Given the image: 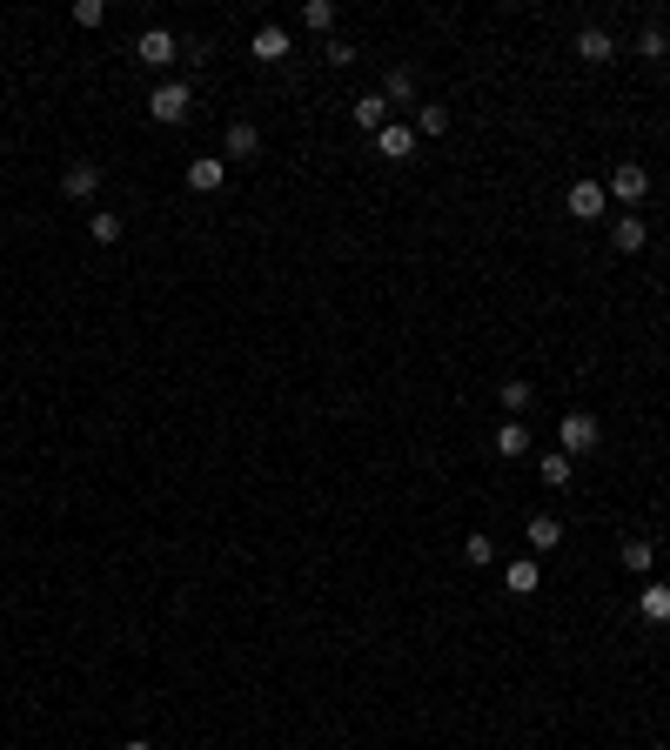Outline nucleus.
<instances>
[{
  "mask_svg": "<svg viewBox=\"0 0 670 750\" xmlns=\"http://www.w3.org/2000/svg\"><path fill=\"white\" fill-rule=\"evenodd\" d=\"M134 61H148V67H175V34H168V27H148V34L134 41Z\"/></svg>",
  "mask_w": 670,
  "mask_h": 750,
  "instance_id": "obj_6",
  "label": "nucleus"
},
{
  "mask_svg": "<svg viewBox=\"0 0 670 750\" xmlns=\"http://www.w3.org/2000/svg\"><path fill=\"white\" fill-rule=\"evenodd\" d=\"M108 21V7L101 0H74V27H101Z\"/></svg>",
  "mask_w": 670,
  "mask_h": 750,
  "instance_id": "obj_26",
  "label": "nucleus"
},
{
  "mask_svg": "<svg viewBox=\"0 0 670 750\" xmlns=\"http://www.w3.org/2000/svg\"><path fill=\"white\" fill-rule=\"evenodd\" d=\"M222 181H228V161H215V155L188 161V188H195V195H215V188H222Z\"/></svg>",
  "mask_w": 670,
  "mask_h": 750,
  "instance_id": "obj_11",
  "label": "nucleus"
},
{
  "mask_svg": "<svg viewBox=\"0 0 670 750\" xmlns=\"http://www.w3.org/2000/svg\"><path fill=\"white\" fill-rule=\"evenodd\" d=\"M503 409H510V416H523V409H530V382H523V375H510V382H503Z\"/></svg>",
  "mask_w": 670,
  "mask_h": 750,
  "instance_id": "obj_22",
  "label": "nucleus"
},
{
  "mask_svg": "<svg viewBox=\"0 0 670 750\" xmlns=\"http://www.w3.org/2000/svg\"><path fill=\"white\" fill-rule=\"evenodd\" d=\"M523 543H530V556H550L563 543V523L557 516H530V530H523Z\"/></svg>",
  "mask_w": 670,
  "mask_h": 750,
  "instance_id": "obj_12",
  "label": "nucleus"
},
{
  "mask_svg": "<svg viewBox=\"0 0 670 750\" xmlns=\"http://www.w3.org/2000/svg\"><path fill=\"white\" fill-rule=\"evenodd\" d=\"M248 54H255V61H289V27H255V41H248Z\"/></svg>",
  "mask_w": 670,
  "mask_h": 750,
  "instance_id": "obj_9",
  "label": "nucleus"
},
{
  "mask_svg": "<svg viewBox=\"0 0 670 750\" xmlns=\"http://www.w3.org/2000/svg\"><path fill=\"white\" fill-rule=\"evenodd\" d=\"M503 590H510V596H536V590H543V570H536V556H516L510 570H503Z\"/></svg>",
  "mask_w": 670,
  "mask_h": 750,
  "instance_id": "obj_10",
  "label": "nucleus"
},
{
  "mask_svg": "<svg viewBox=\"0 0 670 750\" xmlns=\"http://www.w3.org/2000/svg\"><path fill=\"white\" fill-rule=\"evenodd\" d=\"M637 610H644V623H670V590L664 583H650V590L637 596Z\"/></svg>",
  "mask_w": 670,
  "mask_h": 750,
  "instance_id": "obj_17",
  "label": "nucleus"
},
{
  "mask_svg": "<svg viewBox=\"0 0 670 750\" xmlns=\"http://www.w3.org/2000/svg\"><path fill=\"white\" fill-rule=\"evenodd\" d=\"M496 456H503V463H516V456H530V429H523V422H503V429H496Z\"/></svg>",
  "mask_w": 670,
  "mask_h": 750,
  "instance_id": "obj_14",
  "label": "nucleus"
},
{
  "mask_svg": "<svg viewBox=\"0 0 670 750\" xmlns=\"http://www.w3.org/2000/svg\"><path fill=\"white\" fill-rule=\"evenodd\" d=\"M463 556L476 563V570H490V563H496V543H490L483 530H469V536H463Z\"/></svg>",
  "mask_w": 670,
  "mask_h": 750,
  "instance_id": "obj_20",
  "label": "nucleus"
},
{
  "mask_svg": "<svg viewBox=\"0 0 670 750\" xmlns=\"http://www.w3.org/2000/svg\"><path fill=\"white\" fill-rule=\"evenodd\" d=\"M302 21H309L315 34H335V7H329V0H309V7H302Z\"/></svg>",
  "mask_w": 670,
  "mask_h": 750,
  "instance_id": "obj_23",
  "label": "nucleus"
},
{
  "mask_svg": "<svg viewBox=\"0 0 670 750\" xmlns=\"http://www.w3.org/2000/svg\"><path fill=\"white\" fill-rule=\"evenodd\" d=\"M188 108H195V94L181 88V81H161V88L148 94V114H155L161 128H181V121H188Z\"/></svg>",
  "mask_w": 670,
  "mask_h": 750,
  "instance_id": "obj_2",
  "label": "nucleus"
},
{
  "mask_svg": "<svg viewBox=\"0 0 670 750\" xmlns=\"http://www.w3.org/2000/svg\"><path fill=\"white\" fill-rule=\"evenodd\" d=\"M536 469H543V483L550 489H570V456H563V449H543V463Z\"/></svg>",
  "mask_w": 670,
  "mask_h": 750,
  "instance_id": "obj_18",
  "label": "nucleus"
},
{
  "mask_svg": "<svg viewBox=\"0 0 670 750\" xmlns=\"http://www.w3.org/2000/svg\"><path fill=\"white\" fill-rule=\"evenodd\" d=\"M637 54H644V61H664V54H670V41L657 34V27H644V34H637Z\"/></svg>",
  "mask_w": 670,
  "mask_h": 750,
  "instance_id": "obj_25",
  "label": "nucleus"
},
{
  "mask_svg": "<svg viewBox=\"0 0 670 750\" xmlns=\"http://www.w3.org/2000/svg\"><path fill=\"white\" fill-rule=\"evenodd\" d=\"M650 563H657V543H650V536H630L624 543V570H650Z\"/></svg>",
  "mask_w": 670,
  "mask_h": 750,
  "instance_id": "obj_21",
  "label": "nucleus"
},
{
  "mask_svg": "<svg viewBox=\"0 0 670 750\" xmlns=\"http://www.w3.org/2000/svg\"><path fill=\"white\" fill-rule=\"evenodd\" d=\"M94 188H101V168H94V161H67L61 168V195L67 201H94Z\"/></svg>",
  "mask_w": 670,
  "mask_h": 750,
  "instance_id": "obj_4",
  "label": "nucleus"
},
{
  "mask_svg": "<svg viewBox=\"0 0 670 750\" xmlns=\"http://www.w3.org/2000/svg\"><path fill=\"white\" fill-rule=\"evenodd\" d=\"M577 54H583L590 67H610V61H617V41H610V27H583V34H577Z\"/></svg>",
  "mask_w": 670,
  "mask_h": 750,
  "instance_id": "obj_7",
  "label": "nucleus"
},
{
  "mask_svg": "<svg viewBox=\"0 0 670 750\" xmlns=\"http://www.w3.org/2000/svg\"><path fill=\"white\" fill-rule=\"evenodd\" d=\"M563 208H570L577 221H603V181H570Z\"/></svg>",
  "mask_w": 670,
  "mask_h": 750,
  "instance_id": "obj_5",
  "label": "nucleus"
},
{
  "mask_svg": "<svg viewBox=\"0 0 670 750\" xmlns=\"http://www.w3.org/2000/svg\"><path fill=\"white\" fill-rule=\"evenodd\" d=\"M610 242L624 248V255H637V248L650 242V221H644V215H617V228H610Z\"/></svg>",
  "mask_w": 670,
  "mask_h": 750,
  "instance_id": "obj_13",
  "label": "nucleus"
},
{
  "mask_svg": "<svg viewBox=\"0 0 670 750\" xmlns=\"http://www.w3.org/2000/svg\"><path fill=\"white\" fill-rule=\"evenodd\" d=\"M88 235H94L101 248H114V242H121V215H94V221H88Z\"/></svg>",
  "mask_w": 670,
  "mask_h": 750,
  "instance_id": "obj_24",
  "label": "nucleus"
},
{
  "mask_svg": "<svg viewBox=\"0 0 670 750\" xmlns=\"http://www.w3.org/2000/svg\"><path fill=\"white\" fill-rule=\"evenodd\" d=\"M610 195L617 201H644L650 195V168L644 161H617V168H610Z\"/></svg>",
  "mask_w": 670,
  "mask_h": 750,
  "instance_id": "obj_3",
  "label": "nucleus"
},
{
  "mask_svg": "<svg viewBox=\"0 0 670 750\" xmlns=\"http://www.w3.org/2000/svg\"><path fill=\"white\" fill-rule=\"evenodd\" d=\"M382 101H416V74H409V67H389V81H382Z\"/></svg>",
  "mask_w": 670,
  "mask_h": 750,
  "instance_id": "obj_19",
  "label": "nucleus"
},
{
  "mask_svg": "<svg viewBox=\"0 0 670 750\" xmlns=\"http://www.w3.org/2000/svg\"><path fill=\"white\" fill-rule=\"evenodd\" d=\"M349 114H356V128H369V134H382V128H389V101H382V94H362V101H356Z\"/></svg>",
  "mask_w": 670,
  "mask_h": 750,
  "instance_id": "obj_15",
  "label": "nucleus"
},
{
  "mask_svg": "<svg viewBox=\"0 0 670 750\" xmlns=\"http://www.w3.org/2000/svg\"><path fill=\"white\" fill-rule=\"evenodd\" d=\"M376 155H382V161H409V155H416V128L389 121V128L376 134Z\"/></svg>",
  "mask_w": 670,
  "mask_h": 750,
  "instance_id": "obj_8",
  "label": "nucleus"
},
{
  "mask_svg": "<svg viewBox=\"0 0 670 750\" xmlns=\"http://www.w3.org/2000/svg\"><path fill=\"white\" fill-rule=\"evenodd\" d=\"M255 148H262V134L248 128V121H228V161H248Z\"/></svg>",
  "mask_w": 670,
  "mask_h": 750,
  "instance_id": "obj_16",
  "label": "nucleus"
},
{
  "mask_svg": "<svg viewBox=\"0 0 670 750\" xmlns=\"http://www.w3.org/2000/svg\"><path fill=\"white\" fill-rule=\"evenodd\" d=\"M557 442H563V456H590L603 442V422L590 416V409H570V416L557 422Z\"/></svg>",
  "mask_w": 670,
  "mask_h": 750,
  "instance_id": "obj_1",
  "label": "nucleus"
},
{
  "mask_svg": "<svg viewBox=\"0 0 670 750\" xmlns=\"http://www.w3.org/2000/svg\"><path fill=\"white\" fill-rule=\"evenodd\" d=\"M121 750H155V744H148V737H128V744H121Z\"/></svg>",
  "mask_w": 670,
  "mask_h": 750,
  "instance_id": "obj_28",
  "label": "nucleus"
},
{
  "mask_svg": "<svg viewBox=\"0 0 670 750\" xmlns=\"http://www.w3.org/2000/svg\"><path fill=\"white\" fill-rule=\"evenodd\" d=\"M449 128V108H423L416 114V134H443Z\"/></svg>",
  "mask_w": 670,
  "mask_h": 750,
  "instance_id": "obj_27",
  "label": "nucleus"
}]
</instances>
